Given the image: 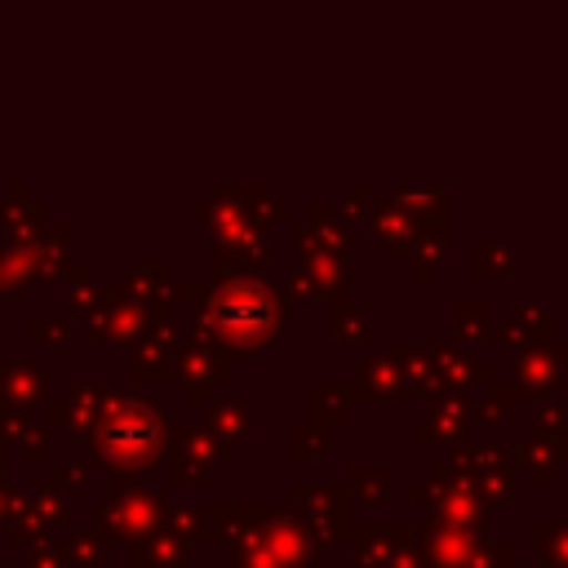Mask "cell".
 <instances>
[{
  "label": "cell",
  "instance_id": "obj_33",
  "mask_svg": "<svg viewBox=\"0 0 568 568\" xmlns=\"http://www.w3.org/2000/svg\"><path fill=\"white\" fill-rule=\"evenodd\" d=\"M288 293H293V297H302V302H315V297H324L306 271H293V275H288Z\"/></svg>",
  "mask_w": 568,
  "mask_h": 568
},
{
  "label": "cell",
  "instance_id": "obj_36",
  "mask_svg": "<svg viewBox=\"0 0 568 568\" xmlns=\"http://www.w3.org/2000/svg\"><path fill=\"white\" fill-rule=\"evenodd\" d=\"M27 333H31L36 342H40V337H67V324H53V328H49V324H31Z\"/></svg>",
  "mask_w": 568,
  "mask_h": 568
},
{
  "label": "cell",
  "instance_id": "obj_16",
  "mask_svg": "<svg viewBox=\"0 0 568 568\" xmlns=\"http://www.w3.org/2000/svg\"><path fill=\"white\" fill-rule=\"evenodd\" d=\"M311 417H315V426H337V422H346L351 417V395H346V386H333V382H315L311 386Z\"/></svg>",
  "mask_w": 568,
  "mask_h": 568
},
{
  "label": "cell",
  "instance_id": "obj_34",
  "mask_svg": "<svg viewBox=\"0 0 568 568\" xmlns=\"http://www.w3.org/2000/svg\"><path fill=\"white\" fill-rule=\"evenodd\" d=\"M22 444H27V457H31V462H44V448H49V430H44V426H31V430L22 435Z\"/></svg>",
  "mask_w": 568,
  "mask_h": 568
},
{
  "label": "cell",
  "instance_id": "obj_39",
  "mask_svg": "<svg viewBox=\"0 0 568 568\" xmlns=\"http://www.w3.org/2000/svg\"><path fill=\"white\" fill-rule=\"evenodd\" d=\"M519 568H541V564H519Z\"/></svg>",
  "mask_w": 568,
  "mask_h": 568
},
{
  "label": "cell",
  "instance_id": "obj_9",
  "mask_svg": "<svg viewBox=\"0 0 568 568\" xmlns=\"http://www.w3.org/2000/svg\"><path fill=\"white\" fill-rule=\"evenodd\" d=\"M346 541L368 559H395V555L413 550V528H404V524H364V528H351Z\"/></svg>",
  "mask_w": 568,
  "mask_h": 568
},
{
  "label": "cell",
  "instance_id": "obj_21",
  "mask_svg": "<svg viewBox=\"0 0 568 568\" xmlns=\"http://www.w3.org/2000/svg\"><path fill=\"white\" fill-rule=\"evenodd\" d=\"M328 430L324 426H315V422H297L293 430H288V453H293V462H320L324 453H328Z\"/></svg>",
  "mask_w": 568,
  "mask_h": 568
},
{
  "label": "cell",
  "instance_id": "obj_5",
  "mask_svg": "<svg viewBox=\"0 0 568 568\" xmlns=\"http://www.w3.org/2000/svg\"><path fill=\"white\" fill-rule=\"evenodd\" d=\"M288 497L302 510V519L320 532V541H328V537L346 541V532H351V501H355V493L346 484H293Z\"/></svg>",
  "mask_w": 568,
  "mask_h": 568
},
{
  "label": "cell",
  "instance_id": "obj_27",
  "mask_svg": "<svg viewBox=\"0 0 568 568\" xmlns=\"http://www.w3.org/2000/svg\"><path fill=\"white\" fill-rule=\"evenodd\" d=\"M470 488L479 493V501H506L515 493V470L510 466H493V470H479L470 479Z\"/></svg>",
  "mask_w": 568,
  "mask_h": 568
},
{
  "label": "cell",
  "instance_id": "obj_30",
  "mask_svg": "<svg viewBox=\"0 0 568 568\" xmlns=\"http://www.w3.org/2000/svg\"><path fill=\"white\" fill-rule=\"evenodd\" d=\"M31 430V422H27V413L18 408V404H9V399H0V444L4 439H22Z\"/></svg>",
  "mask_w": 568,
  "mask_h": 568
},
{
  "label": "cell",
  "instance_id": "obj_26",
  "mask_svg": "<svg viewBox=\"0 0 568 568\" xmlns=\"http://www.w3.org/2000/svg\"><path fill=\"white\" fill-rule=\"evenodd\" d=\"M532 395L519 386V382H493L488 386V399L479 404V417H488V422H497L506 408H515V404H528Z\"/></svg>",
  "mask_w": 568,
  "mask_h": 568
},
{
  "label": "cell",
  "instance_id": "obj_2",
  "mask_svg": "<svg viewBox=\"0 0 568 568\" xmlns=\"http://www.w3.org/2000/svg\"><path fill=\"white\" fill-rule=\"evenodd\" d=\"M164 408L146 404V399H124L115 395L111 408L98 417L93 426V448L98 457L111 466V470H124V475H138L146 470L151 462H160L164 453Z\"/></svg>",
  "mask_w": 568,
  "mask_h": 568
},
{
  "label": "cell",
  "instance_id": "obj_18",
  "mask_svg": "<svg viewBox=\"0 0 568 568\" xmlns=\"http://www.w3.org/2000/svg\"><path fill=\"white\" fill-rule=\"evenodd\" d=\"M368 226L382 235V240H390V244H408L413 240V222H408V213L395 204V200H373V209H368Z\"/></svg>",
  "mask_w": 568,
  "mask_h": 568
},
{
  "label": "cell",
  "instance_id": "obj_31",
  "mask_svg": "<svg viewBox=\"0 0 568 568\" xmlns=\"http://www.w3.org/2000/svg\"><path fill=\"white\" fill-rule=\"evenodd\" d=\"M84 475H89V466H80V462H53V466H49V479H44V484H49L53 493H62V488L80 484Z\"/></svg>",
  "mask_w": 568,
  "mask_h": 568
},
{
  "label": "cell",
  "instance_id": "obj_23",
  "mask_svg": "<svg viewBox=\"0 0 568 568\" xmlns=\"http://www.w3.org/2000/svg\"><path fill=\"white\" fill-rule=\"evenodd\" d=\"M169 524V532L182 541V546H191V541H204V537H213L209 532V519H204V510H195V506H173L169 515H164Z\"/></svg>",
  "mask_w": 568,
  "mask_h": 568
},
{
  "label": "cell",
  "instance_id": "obj_40",
  "mask_svg": "<svg viewBox=\"0 0 568 568\" xmlns=\"http://www.w3.org/2000/svg\"><path fill=\"white\" fill-rule=\"evenodd\" d=\"M186 568H191V564H186ZM195 568H200V564H195Z\"/></svg>",
  "mask_w": 568,
  "mask_h": 568
},
{
  "label": "cell",
  "instance_id": "obj_4",
  "mask_svg": "<svg viewBox=\"0 0 568 568\" xmlns=\"http://www.w3.org/2000/svg\"><path fill=\"white\" fill-rule=\"evenodd\" d=\"M164 457H169V479L173 484H195V479H209V470L217 462V439H213L209 426L173 422L164 430Z\"/></svg>",
  "mask_w": 568,
  "mask_h": 568
},
{
  "label": "cell",
  "instance_id": "obj_12",
  "mask_svg": "<svg viewBox=\"0 0 568 568\" xmlns=\"http://www.w3.org/2000/svg\"><path fill=\"white\" fill-rule=\"evenodd\" d=\"M44 386H49V377L40 364H0V399L27 404V399H40Z\"/></svg>",
  "mask_w": 568,
  "mask_h": 568
},
{
  "label": "cell",
  "instance_id": "obj_11",
  "mask_svg": "<svg viewBox=\"0 0 568 568\" xmlns=\"http://www.w3.org/2000/svg\"><path fill=\"white\" fill-rule=\"evenodd\" d=\"M129 559L142 568H186V546L169 528H155V532L129 541Z\"/></svg>",
  "mask_w": 568,
  "mask_h": 568
},
{
  "label": "cell",
  "instance_id": "obj_38",
  "mask_svg": "<svg viewBox=\"0 0 568 568\" xmlns=\"http://www.w3.org/2000/svg\"><path fill=\"white\" fill-rule=\"evenodd\" d=\"M0 475H4V444H0Z\"/></svg>",
  "mask_w": 568,
  "mask_h": 568
},
{
  "label": "cell",
  "instance_id": "obj_19",
  "mask_svg": "<svg viewBox=\"0 0 568 568\" xmlns=\"http://www.w3.org/2000/svg\"><path fill=\"white\" fill-rule=\"evenodd\" d=\"M470 417H475L470 399L453 390V395H444V399H439V408H435V422H430V426H435L430 435H439V439H444V435H448V439H457V435H466Z\"/></svg>",
  "mask_w": 568,
  "mask_h": 568
},
{
  "label": "cell",
  "instance_id": "obj_1",
  "mask_svg": "<svg viewBox=\"0 0 568 568\" xmlns=\"http://www.w3.org/2000/svg\"><path fill=\"white\" fill-rule=\"evenodd\" d=\"M284 333V297L248 266L213 271V288L195 302L191 342H209L222 355L262 351Z\"/></svg>",
  "mask_w": 568,
  "mask_h": 568
},
{
  "label": "cell",
  "instance_id": "obj_24",
  "mask_svg": "<svg viewBox=\"0 0 568 568\" xmlns=\"http://www.w3.org/2000/svg\"><path fill=\"white\" fill-rule=\"evenodd\" d=\"M510 262H515L510 244H475V253H470V271H475L479 280L506 275V271H510Z\"/></svg>",
  "mask_w": 568,
  "mask_h": 568
},
{
  "label": "cell",
  "instance_id": "obj_29",
  "mask_svg": "<svg viewBox=\"0 0 568 568\" xmlns=\"http://www.w3.org/2000/svg\"><path fill=\"white\" fill-rule=\"evenodd\" d=\"M27 568H71V559H67V546H53L49 537H40V541L31 546V559H27Z\"/></svg>",
  "mask_w": 568,
  "mask_h": 568
},
{
  "label": "cell",
  "instance_id": "obj_3",
  "mask_svg": "<svg viewBox=\"0 0 568 568\" xmlns=\"http://www.w3.org/2000/svg\"><path fill=\"white\" fill-rule=\"evenodd\" d=\"M488 524H448L430 519L417 537V555L426 568H479V550L488 546Z\"/></svg>",
  "mask_w": 568,
  "mask_h": 568
},
{
  "label": "cell",
  "instance_id": "obj_10",
  "mask_svg": "<svg viewBox=\"0 0 568 568\" xmlns=\"http://www.w3.org/2000/svg\"><path fill=\"white\" fill-rule=\"evenodd\" d=\"M497 333H506L510 342H524V346H546L550 333H555V315L546 306H537V302H515L510 320Z\"/></svg>",
  "mask_w": 568,
  "mask_h": 568
},
{
  "label": "cell",
  "instance_id": "obj_20",
  "mask_svg": "<svg viewBox=\"0 0 568 568\" xmlns=\"http://www.w3.org/2000/svg\"><path fill=\"white\" fill-rule=\"evenodd\" d=\"M248 426H253V413H248L244 404H217L213 417H209V430H213L217 444H235V439H244Z\"/></svg>",
  "mask_w": 568,
  "mask_h": 568
},
{
  "label": "cell",
  "instance_id": "obj_25",
  "mask_svg": "<svg viewBox=\"0 0 568 568\" xmlns=\"http://www.w3.org/2000/svg\"><path fill=\"white\" fill-rule=\"evenodd\" d=\"M373 333V320H368V311L364 306H333V337H342V342H364Z\"/></svg>",
  "mask_w": 568,
  "mask_h": 568
},
{
  "label": "cell",
  "instance_id": "obj_6",
  "mask_svg": "<svg viewBox=\"0 0 568 568\" xmlns=\"http://www.w3.org/2000/svg\"><path fill=\"white\" fill-rule=\"evenodd\" d=\"M399 390H404V364H399V351L395 346L359 359L355 373H351V382H346V395L351 399H377V404H386Z\"/></svg>",
  "mask_w": 568,
  "mask_h": 568
},
{
  "label": "cell",
  "instance_id": "obj_32",
  "mask_svg": "<svg viewBox=\"0 0 568 568\" xmlns=\"http://www.w3.org/2000/svg\"><path fill=\"white\" fill-rule=\"evenodd\" d=\"M479 568H519V564H515L510 546H501V541H488V546L479 550Z\"/></svg>",
  "mask_w": 568,
  "mask_h": 568
},
{
  "label": "cell",
  "instance_id": "obj_7",
  "mask_svg": "<svg viewBox=\"0 0 568 568\" xmlns=\"http://www.w3.org/2000/svg\"><path fill=\"white\" fill-rule=\"evenodd\" d=\"M568 373V342H555V346H524L515 355V382L532 395V390H550L559 386Z\"/></svg>",
  "mask_w": 568,
  "mask_h": 568
},
{
  "label": "cell",
  "instance_id": "obj_15",
  "mask_svg": "<svg viewBox=\"0 0 568 568\" xmlns=\"http://www.w3.org/2000/svg\"><path fill=\"white\" fill-rule=\"evenodd\" d=\"M169 373H173V359H169V351L155 346V342H142V346L129 355V382H133V386H155V382H164Z\"/></svg>",
  "mask_w": 568,
  "mask_h": 568
},
{
  "label": "cell",
  "instance_id": "obj_8",
  "mask_svg": "<svg viewBox=\"0 0 568 568\" xmlns=\"http://www.w3.org/2000/svg\"><path fill=\"white\" fill-rule=\"evenodd\" d=\"M178 368H182L186 395H191L195 404H204L209 390L226 382V355H222L217 346H209V342H191V346L178 355Z\"/></svg>",
  "mask_w": 568,
  "mask_h": 568
},
{
  "label": "cell",
  "instance_id": "obj_17",
  "mask_svg": "<svg viewBox=\"0 0 568 568\" xmlns=\"http://www.w3.org/2000/svg\"><path fill=\"white\" fill-rule=\"evenodd\" d=\"M390 484H395V475H390V466H382V462H359L355 470H351V493L355 497H364V501H390Z\"/></svg>",
  "mask_w": 568,
  "mask_h": 568
},
{
  "label": "cell",
  "instance_id": "obj_37",
  "mask_svg": "<svg viewBox=\"0 0 568 568\" xmlns=\"http://www.w3.org/2000/svg\"><path fill=\"white\" fill-rule=\"evenodd\" d=\"M13 506H18V493H13V488H4V484H0V515H9V510H13Z\"/></svg>",
  "mask_w": 568,
  "mask_h": 568
},
{
  "label": "cell",
  "instance_id": "obj_22",
  "mask_svg": "<svg viewBox=\"0 0 568 568\" xmlns=\"http://www.w3.org/2000/svg\"><path fill=\"white\" fill-rule=\"evenodd\" d=\"M532 541L541 550V568H568V524H537Z\"/></svg>",
  "mask_w": 568,
  "mask_h": 568
},
{
  "label": "cell",
  "instance_id": "obj_14",
  "mask_svg": "<svg viewBox=\"0 0 568 568\" xmlns=\"http://www.w3.org/2000/svg\"><path fill=\"white\" fill-rule=\"evenodd\" d=\"M453 333L462 342H488L497 333L488 302H453Z\"/></svg>",
  "mask_w": 568,
  "mask_h": 568
},
{
  "label": "cell",
  "instance_id": "obj_13",
  "mask_svg": "<svg viewBox=\"0 0 568 568\" xmlns=\"http://www.w3.org/2000/svg\"><path fill=\"white\" fill-rule=\"evenodd\" d=\"M395 257H399V262H408V266H413V275H422V280H426L439 262H448V240H444V235H422V231H417L408 244H399V248H395Z\"/></svg>",
  "mask_w": 568,
  "mask_h": 568
},
{
  "label": "cell",
  "instance_id": "obj_35",
  "mask_svg": "<svg viewBox=\"0 0 568 568\" xmlns=\"http://www.w3.org/2000/svg\"><path fill=\"white\" fill-rule=\"evenodd\" d=\"M67 302H71V311H84V306H89V315L98 311V293L89 288V280L84 284H71V297Z\"/></svg>",
  "mask_w": 568,
  "mask_h": 568
},
{
  "label": "cell",
  "instance_id": "obj_28",
  "mask_svg": "<svg viewBox=\"0 0 568 568\" xmlns=\"http://www.w3.org/2000/svg\"><path fill=\"white\" fill-rule=\"evenodd\" d=\"M102 555H106V541L93 528L89 532H71L67 559H75V568H102Z\"/></svg>",
  "mask_w": 568,
  "mask_h": 568
}]
</instances>
